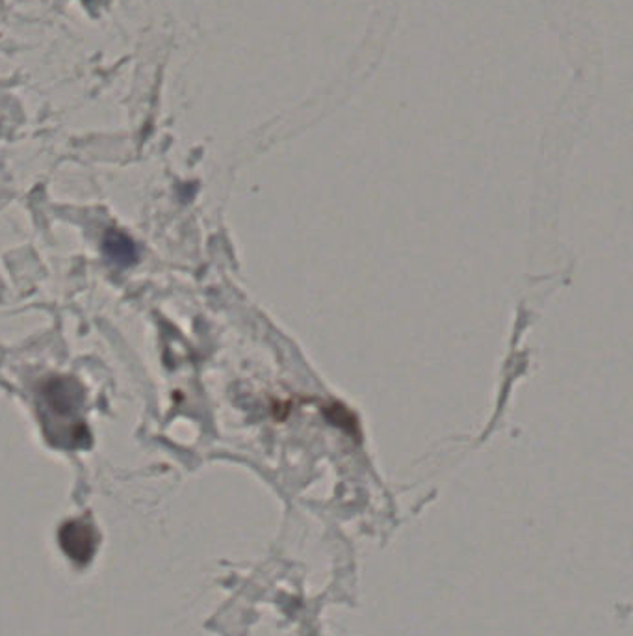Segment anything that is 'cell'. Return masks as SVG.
<instances>
[{
  "mask_svg": "<svg viewBox=\"0 0 633 636\" xmlns=\"http://www.w3.org/2000/svg\"><path fill=\"white\" fill-rule=\"evenodd\" d=\"M97 543H99V537H97L94 527L86 521H81V519L67 521L60 529V545L75 564H88L89 560L94 559Z\"/></svg>",
  "mask_w": 633,
  "mask_h": 636,
  "instance_id": "7a4b0ae2",
  "label": "cell"
},
{
  "mask_svg": "<svg viewBox=\"0 0 633 636\" xmlns=\"http://www.w3.org/2000/svg\"><path fill=\"white\" fill-rule=\"evenodd\" d=\"M42 410L49 413V432L53 431L56 424H67L69 439L78 445L81 439L86 437L84 431H78L77 406L81 395H77V385L69 380H53L42 393Z\"/></svg>",
  "mask_w": 633,
  "mask_h": 636,
  "instance_id": "6da1fadb",
  "label": "cell"
}]
</instances>
